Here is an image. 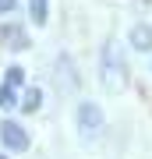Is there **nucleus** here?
Returning <instances> with one entry per match:
<instances>
[{"instance_id": "nucleus-1", "label": "nucleus", "mask_w": 152, "mask_h": 159, "mask_svg": "<svg viewBox=\"0 0 152 159\" xmlns=\"http://www.w3.org/2000/svg\"><path fill=\"white\" fill-rule=\"evenodd\" d=\"M99 131H103V110L96 102H81L78 106V134L85 142H92V138H99Z\"/></svg>"}, {"instance_id": "nucleus-2", "label": "nucleus", "mask_w": 152, "mask_h": 159, "mask_svg": "<svg viewBox=\"0 0 152 159\" xmlns=\"http://www.w3.org/2000/svg\"><path fill=\"white\" fill-rule=\"evenodd\" d=\"M0 142L7 145V152H25L28 148V131L18 120H4L0 124Z\"/></svg>"}, {"instance_id": "nucleus-3", "label": "nucleus", "mask_w": 152, "mask_h": 159, "mask_svg": "<svg viewBox=\"0 0 152 159\" xmlns=\"http://www.w3.org/2000/svg\"><path fill=\"white\" fill-rule=\"evenodd\" d=\"M103 78H106V85L110 89H117L120 81H124V60H117V50H113V43L103 46Z\"/></svg>"}, {"instance_id": "nucleus-4", "label": "nucleus", "mask_w": 152, "mask_h": 159, "mask_svg": "<svg viewBox=\"0 0 152 159\" xmlns=\"http://www.w3.org/2000/svg\"><path fill=\"white\" fill-rule=\"evenodd\" d=\"M131 46L135 50H152V25H135L131 29Z\"/></svg>"}, {"instance_id": "nucleus-5", "label": "nucleus", "mask_w": 152, "mask_h": 159, "mask_svg": "<svg viewBox=\"0 0 152 159\" xmlns=\"http://www.w3.org/2000/svg\"><path fill=\"white\" fill-rule=\"evenodd\" d=\"M4 43L11 46V50H25L28 35H25V29H18V25H7V29H4Z\"/></svg>"}, {"instance_id": "nucleus-6", "label": "nucleus", "mask_w": 152, "mask_h": 159, "mask_svg": "<svg viewBox=\"0 0 152 159\" xmlns=\"http://www.w3.org/2000/svg\"><path fill=\"white\" fill-rule=\"evenodd\" d=\"M39 106H43V92H39V89H28L25 99H21V110H25V113H35Z\"/></svg>"}, {"instance_id": "nucleus-7", "label": "nucleus", "mask_w": 152, "mask_h": 159, "mask_svg": "<svg viewBox=\"0 0 152 159\" xmlns=\"http://www.w3.org/2000/svg\"><path fill=\"white\" fill-rule=\"evenodd\" d=\"M28 14L35 25H46V0H28Z\"/></svg>"}, {"instance_id": "nucleus-8", "label": "nucleus", "mask_w": 152, "mask_h": 159, "mask_svg": "<svg viewBox=\"0 0 152 159\" xmlns=\"http://www.w3.org/2000/svg\"><path fill=\"white\" fill-rule=\"evenodd\" d=\"M0 106H4V110L18 106V96H14V89H11V85H0Z\"/></svg>"}, {"instance_id": "nucleus-9", "label": "nucleus", "mask_w": 152, "mask_h": 159, "mask_svg": "<svg viewBox=\"0 0 152 159\" xmlns=\"http://www.w3.org/2000/svg\"><path fill=\"white\" fill-rule=\"evenodd\" d=\"M21 81H25V71L18 67V64H14V67H7V78H4V85H11V89H18V85H21Z\"/></svg>"}, {"instance_id": "nucleus-10", "label": "nucleus", "mask_w": 152, "mask_h": 159, "mask_svg": "<svg viewBox=\"0 0 152 159\" xmlns=\"http://www.w3.org/2000/svg\"><path fill=\"white\" fill-rule=\"evenodd\" d=\"M14 7H18V0H0V14H11Z\"/></svg>"}, {"instance_id": "nucleus-11", "label": "nucleus", "mask_w": 152, "mask_h": 159, "mask_svg": "<svg viewBox=\"0 0 152 159\" xmlns=\"http://www.w3.org/2000/svg\"><path fill=\"white\" fill-rule=\"evenodd\" d=\"M0 159H7V156H0Z\"/></svg>"}]
</instances>
